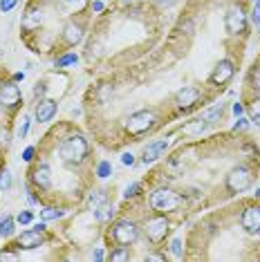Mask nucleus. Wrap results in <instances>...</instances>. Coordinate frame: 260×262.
I'll return each mask as SVG.
<instances>
[{
  "label": "nucleus",
  "instance_id": "22",
  "mask_svg": "<svg viewBox=\"0 0 260 262\" xmlns=\"http://www.w3.org/2000/svg\"><path fill=\"white\" fill-rule=\"evenodd\" d=\"M121 164H123V166H133V164H135V155H133V152H123Z\"/></svg>",
  "mask_w": 260,
  "mask_h": 262
},
{
  "label": "nucleus",
  "instance_id": "12",
  "mask_svg": "<svg viewBox=\"0 0 260 262\" xmlns=\"http://www.w3.org/2000/svg\"><path fill=\"white\" fill-rule=\"evenodd\" d=\"M65 208H58V206H43V211H40V220L43 222H54V220H61L65 217Z\"/></svg>",
  "mask_w": 260,
  "mask_h": 262
},
{
  "label": "nucleus",
  "instance_id": "3",
  "mask_svg": "<svg viewBox=\"0 0 260 262\" xmlns=\"http://www.w3.org/2000/svg\"><path fill=\"white\" fill-rule=\"evenodd\" d=\"M164 27V7L153 0H123L108 5L97 20H92L81 58L92 74L130 68L159 45Z\"/></svg>",
  "mask_w": 260,
  "mask_h": 262
},
{
  "label": "nucleus",
  "instance_id": "4",
  "mask_svg": "<svg viewBox=\"0 0 260 262\" xmlns=\"http://www.w3.org/2000/svg\"><path fill=\"white\" fill-rule=\"evenodd\" d=\"M182 260L260 262V200L235 198L200 213L186 231Z\"/></svg>",
  "mask_w": 260,
  "mask_h": 262
},
{
  "label": "nucleus",
  "instance_id": "14",
  "mask_svg": "<svg viewBox=\"0 0 260 262\" xmlns=\"http://www.w3.org/2000/svg\"><path fill=\"white\" fill-rule=\"evenodd\" d=\"M112 175V164L108 159H101V162H97V177L99 180H105V177Z\"/></svg>",
  "mask_w": 260,
  "mask_h": 262
},
{
  "label": "nucleus",
  "instance_id": "23",
  "mask_svg": "<svg viewBox=\"0 0 260 262\" xmlns=\"http://www.w3.org/2000/svg\"><path fill=\"white\" fill-rule=\"evenodd\" d=\"M92 260H105L103 247H94V251H92Z\"/></svg>",
  "mask_w": 260,
  "mask_h": 262
},
{
  "label": "nucleus",
  "instance_id": "6",
  "mask_svg": "<svg viewBox=\"0 0 260 262\" xmlns=\"http://www.w3.org/2000/svg\"><path fill=\"white\" fill-rule=\"evenodd\" d=\"M240 103L245 108L247 119L260 128V52L253 56L251 65L247 68L240 88Z\"/></svg>",
  "mask_w": 260,
  "mask_h": 262
},
{
  "label": "nucleus",
  "instance_id": "10",
  "mask_svg": "<svg viewBox=\"0 0 260 262\" xmlns=\"http://www.w3.org/2000/svg\"><path fill=\"white\" fill-rule=\"evenodd\" d=\"M224 115H227V103H224V101H220V99H218L215 103H211L209 108H206V110L202 112V119H204L206 123H209V126H215L218 121L222 123Z\"/></svg>",
  "mask_w": 260,
  "mask_h": 262
},
{
  "label": "nucleus",
  "instance_id": "29",
  "mask_svg": "<svg viewBox=\"0 0 260 262\" xmlns=\"http://www.w3.org/2000/svg\"><path fill=\"white\" fill-rule=\"evenodd\" d=\"M251 3H253V5H260V0H251Z\"/></svg>",
  "mask_w": 260,
  "mask_h": 262
},
{
  "label": "nucleus",
  "instance_id": "26",
  "mask_svg": "<svg viewBox=\"0 0 260 262\" xmlns=\"http://www.w3.org/2000/svg\"><path fill=\"white\" fill-rule=\"evenodd\" d=\"M11 79H14V81H25V72H16V74H11Z\"/></svg>",
  "mask_w": 260,
  "mask_h": 262
},
{
  "label": "nucleus",
  "instance_id": "9",
  "mask_svg": "<svg viewBox=\"0 0 260 262\" xmlns=\"http://www.w3.org/2000/svg\"><path fill=\"white\" fill-rule=\"evenodd\" d=\"M58 112V101L56 99H40L34 103V119L36 123H50Z\"/></svg>",
  "mask_w": 260,
  "mask_h": 262
},
{
  "label": "nucleus",
  "instance_id": "5",
  "mask_svg": "<svg viewBox=\"0 0 260 262\" xmlns=\"http://www.w3.org/2000/svg\"><path fill=\"white\" fill-rule=\"evenodd\" d=\"M92 14V0H27L20 40L36 56L58 58L85 40Z\"/></svg>",
  "mask_w": 260,
  "mask_h": 262
},
{
  "label": "nucleus",
  "instance_id": "11",
  "mask_svg": "<svg viewBox=\"0 0 260 262\" xmlns=\"http://www.w3.org/2000/svg\"><path fill=\"white\" fill-rule=\"evenodd\" d=\"M14 233H16V217L3 215L0 217V237H3V240H9Z\"/></svg>",
  "mask_w": 260,
  "mask_h": 262
},
{
  "label": "nucleus",
  "instance_id": "19",
  "mask_svg": "<svg viewBox=\"0 0 260 262\" xmlns=\"http://www.w3.org/2000/svg\"><path fill=\"white\" fill-rule=\"evenodd\" d=\"M249 119L247 117H238V121L233 123V128L231 130H235V133H247V130H249Z\"/></svg>",
  "mask_w": 260,
  "mask_h": 262
},
{
  "label": "nucleus",
  "instance_id": "21",
  "mask_svg": "<svg viewBox=\"0 0 260 262\" xmlns=\"http://www.w3.org/2000/svg\"><path fill=\"white\" fill-rule=\"evenodd\" d=\"M34 155H36V146H27L25 150H23V162L29 164L34 159Z\"/></svg>",
  "mask_w": 260,
  "mask_h": 262
},
{
  "label": "nucleus",
  "instance_id": "28",
  "mask_svg": "<svg viewBox=\"0 0 260 262\" xmlns=\"http://www.w3.org/2000/svg\"><path fill=\"white\" fill-rule=\"evenodd\" d=\"M253 198H258V200H260V188H256V193H253Z\"/></svg>",
  "mask_w": 260,
  "mask_h": 262
},
{
  "label": "nucleus",
  "instance_id": "2",
  "mask_svg": "<svg viewBox=\"0 0 260 262\" xmlns=\"http://www.w3.org/2000/svg\"><path fill=\"white\" fill-rule=\"evenodd\" d=\"M97 157L90 137L76 121L54 123L36 144L27 164L25 190L32 204L79 208L94 188Z\"/></svg>",
  "mask_w": 260,
  "mask_h": 262
},
{
  "label": "nucleus",
  "instance_id": "24",
  "mask_svg": "<svg viewBox=\"0 0 260 262\" xmlns=\"http://www.w3.org/2000/svg\"><path fill=\"white\" fill-rule=\"evenodd\" d=\"M233 115H235V117H242V115H245V108H242L240 101H238V103H233Z\"/></svg>",
  "mask_w": 260,
  "mask_h": 262
},
{
  "label": "nucleus",
  "instance_id": "1",
  "mask_svg": "<svg viewBox=\"0 0 260 262\" xmlns=\"http://www.w3.org/2000/svg\"><path fill=\"white\" fill-rule=\"evenodd\" d=\"M258 177L260 144L249 130H229L177 146L144 175L141 188L153 211L182 226L251 190Z\"/></svg>",
  "mask_w": 260,
  "mask_h": 262
},
{
  "label": "nucleus",
  "instance_id": "8",
  "mask_svg": "<svg viewBox=\"0 0 260 262\" xmlns=\"http://www.w3.org/2000/svg\"><path fill=\"white\" fill-rule=\"evenodd\" d=\"M168 148H170L168 137H162V139L150 141V144H148V146H144V150H141V155H139V162L144 164V166L155 164V162H159V159L164 157V155H166Z\"/></svg>",
  "mask_w": 260,
  "mask_h": 262
},
{
  "label": "nucleus",
  "instance_id": "18",
  "mask_svg": "<svg viewBox=\"0 0 260 262\" xmlns=\"http://www.w3.org/2000/svg\"><path fill=\"white\" fill-rule=\"evenodd\" d=\"M32 220H34V213L32 211H20L18 215H16V224L27 226V224H32Z\"/></svg>",
  "mask_w": 260,
  "mask_h": 262
},
{
  "label": "nucleus",
  "instance_id": "27",
  "mask_svg": "<svg viewBox=\"0 0 260 262\" xmlns=\"http://www.w3.org/2000/svg\"><path fill=\"white\" fill-rule=\"evenodd\" d=\"M5 166H7V162H5V155H3V152H0V170H3V168H5Z\"/></svg>",
  "mask_w": 260,
  "mask_h": 262
},
{
  "label": "nucleus",
  "instance_id": "17",
  "mask_svg": "<svg viewBox=\"0 0 260 262\" xmlns=\"http://www.w3.org/2000/svg\"><path fill=\"white\" fill-rule=\"evenodd\" d=\"M27 135H29V117H27V115H23L20 126H18V130H16V139H25Z\"/></svg>",
  "mask_w": 260,
  "mask_h": 262
},
{
  "label": "nucleus",
  "instance_id": "25",
  "mask_svg": "<svg viewBox=\"0 0 260 262\" xmlns=\"http://www.w3.org/2000/svg\"><path fill=\"white\" fill-rule=\"evenodd\" d=\"M153 3H157L159 7H164V9H166V7H170V5H175L177 0H153Z\"/></svg>",
  "mask_w": 260,
  "mask_h": 262
},
{
  "label": "nucleus",
  "instance_id": "16",
  "mask_svg": "<svg viewBox=\"0 0 260 262\" xmlns=\"http://www.w3.org/2000/svg\"><path fill=\"white\" fill-rule=\"evenodd\" d=\"M11 175H9V170H7V166H5L3 170H0V190H5V193H9L11 190Z\"/></svg>",
  "mask_w": 260,
  "mask_h": 262
},
{
  "label": "nucleus",
  "instance_id": "13",
  "mask_svg": "<svg viewBox=\"0 0 260 262\" xmlns=\"http://www.w3.org/2000/svg\"><path fill=\"white\" fill-rule=\"evenodd\" d=\"M76 63H79V54H74V52H65V54L54 58V68H61V70H65L68 65H76Z\"/></svg>",
  "mask_w": 260,
  "mask_h": 262
},
{
  "label": "nucleus",
  "instance_id": "20",
  "mask_svg": "<svg viewBox=\"0 0 260 262\" xmlns=\"http://www.w3.org/2000/svg\"><path fill=\"white\" fill-rule=\"evenodd\" d=\"M16 5H18V0H0V11H3V14H9V11L16 9Z\"/></svg>",
  "mask_w": 260,
  "mask_h": 262
},
{
  "label": "nucleus",
  "instance_id": "7",
  "mask_svg": "<svg viewBox=\"0 0 260 262\" xmlns=\"http://www.w3.org/2000/svg\"><path fill=\"white\" fill-rule=\"evenodd\" d=\"M54 242H58V233L52 231L50 226H47V222L40 220L32 229L23 231L20 235H16L14 240H9L5 244L3 251H0V258H5V255H16L18 251H34V249L43 247V244H54Z\"/></svg>",
  "mask_w": 260,
  "mask_h": 262
},
{
  "label": "nucleus",
  "instance_id": "15",
  "mask_svg": "<svg viewBox=\"0 0 260 262\" xmlns=\"http://www.w3.org/2000/svg\"><path fill=\"white\" fill-rule=\"evenodd\" d=\"M168 249H170V253H173L177 260L184 258V242H182L180 237H173V240H170V244H168Z\"/></svg>",
  "mask_w": 260,
  "mask_h": 262
}]
</instances>
